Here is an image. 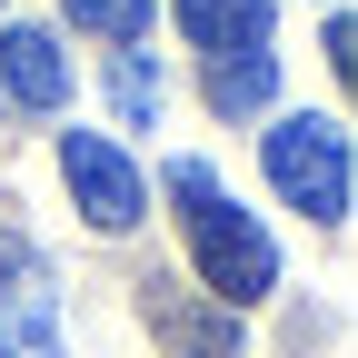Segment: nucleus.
I'll return each mask as SVG.
<instances>
[{"label":"nucleus","instance_id":"f257e3e1","mask_svg":"<svg viewBox=\"0 0 358 358\" xmlns=\"http://www.w3.org/2000/svg\"><path fill=\"white\" fill-rule=\"evenodd\" d=\"M169 199H179V219H189V259H199V279H209L219 308H249V299L279 289V249H268V229L219 189L209 159H169Z\"/></svg>","mask_w":358,"mask_h":358},{"label":"nucleus","instance_id":"f03ea898","mask_svg":"<svg viewBox=\"0 0 358 358\" xmlns=\"http://www.w3.org/2000/svg\"><path fill=\"white\" fill-rule=\"evenodd\" d=\"M259 150H268V179H279L289 209H308L319 229H338V219H348V129H338V120L289 110Z\"/></svg>","mask_w":358,"mask_h":358},{"label":"nucleus","instance_id":"7ed1b4c3","mask_svg":"<svg viewBox=\"0 0 358 358\" xmlns=\"http://www.w3.org/2000/svg\"><path fill=\"white\" fill-rule=\"evenodd\" d=\"M0 358H70L60 348V289L20 229H0Z\"/></svg>","mask_w":358,"mask_h":358},{"label":"nucleus","instance_id":"20e7f679","mask_svg":"<svg viewBox=\"0 0 358 358\" xmlns=\"http://www.w3.org/2000/svg\"><path fill=\"white\" fill-rule=\"evenodd\" d=\"M60 179H70V199H80L90 229H129V219L150 209L140 169H129V150L100 140V129H60Z\"/></svg>","mask_w":358,"mask_h":358},{"label":"nucleus","instance_id":"39448f33","mask_svg":"<svg viewBox=\"0 0 358 358\" xmlns=\"http://www.w3.org/2000/svg\"><path fill=\"white\" fill-rule=\"evenodd\" d=\"M150 338L169 358H249L239 348V319L209 289H179V279H150Z\"/></svg>","mask_w":358,"mask_h":358},{"label":"nucleus","instance_id":"423d86ee","mask_svg":"<svg viewBox=\"0 0 358 358\" xmlns=\"http://www.w3.org/2000/svg\"><path fill=\"white\" fill-rule=\"evenodd\" d=\"M0 90H10V110H30V120L70 110V50L40 20H10L0 30Z\"/></svg>","mask_w":358,"mask_h":358},{"label":"nucleus","instance_id":"0eeeda50","mask_svg":"<svg viewBox=\"0 0 358 358\" xmlns=\"http://www.w3.org/2000/svg\"><path fill=\"white\" fill-rule=\"evenodd\" d=\"M268 10L279 0H179V30L199 40V50H268Z\"/></svg>","mask_w":358,"mask_h":358},{"label":"nucleus","instance_id":"6e6552de","mask_svg":"<svg viewBox=\"0 0 358 358\" xmlns=\"http://www.w3.org/2000/svg\"><path fill=\"white\" fill-rule=\"evenodd\" d=\"M268 90H279L268 50H219L209 60V110H268Z\"/></svg>","mask_w":358,"mask_h":358},{"label":"nucleus","instance_id":"1a4fd4ad","mask_svg":"<svg viewBox=\"0 0 358 358\" xmlns=\"http://www.w3.org/2000/svg\"><path fill=\"white\" fill-rule=\"evenodd\" d=\"M110 100H120V120H129V129L159 120V70H150L140 50H120V60H110Z\"/></svg>","mask_w":358,"mask_h":358},{"label":"nucleus","instance_id":"9d476101","mask_svg":"<svg viewBox=\"0 0 358 358\" xmlns=\"http://www.w3.org/2000/svg\"><path fill=\"white\" fill-rule=\"evenodd\" d=\"M60 10L100 40H150V0H60Z\"/></svg>","mask_w":358,"mask_h":358}]
</instances>
